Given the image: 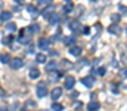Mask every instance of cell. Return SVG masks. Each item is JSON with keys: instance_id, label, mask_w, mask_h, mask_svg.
<instances>
[{"instance_id": "d6a6232c", "label": "cell", "mask_w": 127, "mask_h": 111, "mask_svg": "<svg viewBox=\"0 0 127 111\" xmlns=\"http://www.w3.org/2000/svg\"><path fill=\"white\" fill-rule=\"evenodd\" d=\"M71 96H72V98H77V96H78V92H75V90H74V92H72V95H71Z\"/></svg>"}, {"instance_id": "ac0fdd59", "label": "cell", "mask_w": 127, "mask_h": 111, "mask_svg": "<svg viewBox=\"0 0 127 111\" xmlns=\"http://www.w3.org/2000/svg\"><path fill=\"white\" fill-rule=\"evenodd\" d=\"M74 41H75V37L74 36H69V37H65V38H64V43H65V44H72Z\"/></svg>"}, {"instance_id": "7a4b0ae2", "label": "cell", "mask_w": 127, "mask_h": 111, "mask_svg": "<svg viewBox=\"0 0 127 111\" xmlns=\"http://www.w3.org/2000/svg\"><path fill=\"white\" fill-rule=\"evenodd\" d=\"M10 67H12V70H19V68H22L24 67V61L21 59V58H15V59H10Z\"/></svg>"}, {"instance_id": "f1b7e54d", "label": "cell", "mask_w": 127, "mask_h": 111, "mask_svg": "<svg viewBox=\"0 0 127 111\" xmlns=\"http://www.w3.org/2000/svg\"><path fill=\"white\" fill-rule=\"evenodd\" d=\"M12 40H13V37H12V36H7V37H4V38H3L1 41H3V44H9V43H10Z\"/></svg>"}, {"instance_id": "5bb4252c", "label": "cell", "mask_w": 127, "mask_h": 111, "mask_svg": "<svg viewBox=\"0 0 127 111\" xmlns=\"http://www.w3.org/2000/svg\"><path fill=\"white\" fill-rule=\"evenodd\" d=\"M69 28H71L72 31H78V30L81 28V25H80V22H78V21H74V22H71V24H69Z\"/></svg>"}, {"instance_id": "3957f363", "label": "cell", "mask_w": 127, "mask_h": 111, "mask_svg": "<svg viewBox=\"0 0 127 111\" xmlns=\"http://www.w3.org/2000/svg\"><path fill=\"white\" fill-rule=\"evenodd\" d=\"M83 84H84L86 87H93V84H95V77H92V75L84 77V78H83Z\"/></svg>"}, {"instance_id": "d4e9b609", "label": "cell", "mask_w": 127, "mask_h": 111, "mask_svg": "<svg viewBox=\"0 0 127 111\" xmlns=\"http://www.w3.org/2000/svg\"><path fill=\"white\" fill-rule=\"evenodd\" d=\"M86 64H87V59H81L80 62H77V64H75V68H77V70H81V67H83V65H86Z\"/></svg>"}, {"instance_id": "5b68a950", "label": "cell", "mask_w": 127, "mask_h": 111, "mask_svg": "<svg viewBox=\"0 0 127 111\" xmlns=\"http://www.w3.org/2000/svg\"><path fill=\"white\" fill-rule=\"evenodd\" d=\"M61 95H62V89H61V87H55V89L52 90V93H50V96H52L53 101H56L58 98H61Z\"/></svg>"}, {"instance_id": "4316f807", "label": "cell", "mask_w": 127, "mask_h": 111, "mask_svg": "<svg viewBox=\"0 0 127 111\" xmlns=\"http://www.w3.org/2000/svg\"><path fill=\"white\" fill-rule=\"evenodd\" d=\"M50 3H52V0H38V6L41 7V6H50Z\"/></svg>"}, {"instance_id": "ffe728a7", "label": "cell", "mask_w": 127, "mask_h": 111, "mask_svg": "<svg viewBox=\"0 0 127 111\" xmlns=\"http://www.w3.org/2000/svg\"><path fill=\"white\" fill-rule=\"evenodd\" d=\"M38 30H40V27H38V25H37V24H32L31 27H30V28H28V31H30V33H38Z\"/></svg>"}, {"instance_id": "d590c367", "label": "cell", "mask_w": 127, "mask_h": 111, "mask_svg": "<svg viewBox=\"0 0 127 111\" xmlns=\"http://www.w3.org/2000/svg\"><path fill=\"white\" fill-rule=\"evenodd\" d=\"M1 7H3V4H1V3H0V9H1Z\"/></svg>"}, {"instance_id": "8fae6325", "label": "cell", "mask_w": 127, "mask_h": 111, "mask_svg": "<svg viewBox=\"0 0 127 111\" xmlns=\"http://www.w3.org/2000/svg\"><path fill=\"white\" fill-rule=\"evenodd\" d=\"M52 13H53V7H52V6H47V7H46V9L41 12V15H43L44 18H49Z\"/></svg>"}, {"instance_id": "1f68e13d", "label": "cell", "mask_w": 127, "mask_h": 111, "mask_svg": "<svg viewBox=\"0 0 127 111\" xmlns=\"http://www.w3.org/2000/svg\"><path fill=\"white\" fill-rule=\"evenodd\" d=\"M120 10H121L123 13H126V6H124V4H120Z\"/></svg>"}, {"instance_id": "d6986e66", "label": "cell", "mask_w": 127, "mask_h": 111, "mask_svg": "<svg viewBox=\"0 0 127 111\" xmlns=\"http://www.w3.org/2000/svg\"><path fill=\"white\" fill-rule=\"evenodd\" d=\"M30 40H31V36H21L19 37V41H21L22 44H27Z\"/></svg>"}, {"instance_id": "8d00e7d4", "label": "cell", "mask_w": 127, "mask_h": 111, "mask_svg": "<svg viewBox=\"0 0 127 111\" xmlns=\"http://www.w3.org/2000/svg\"><path fill=\"white\" fill-rule=\"evenodd\" d=\"M65 1H69V0H65Z\"/></svg>"}, {"instance_id": "cb8c5ba5", "label": "cell", "mask_w": 127, "mask_h": 111, "mask_svg": "<svg viewBox=\"0 0 127 111\" xmlns=\"http://www.w3.org/2000/svg\"><path fill=\"white\" fill-rule=\"evenodd\" d=\"M37 62H40V64L46 62V55H43V53H38V55H37Z\"/></svg>"}, {"instance_id": "ba28073f", "label": "cell", "mask_w": 127, "mask_h": 111, "mask_svg": "<svg viewBox=\"0 0 127 111\" xmlns=\"http://www.w3.org/2000/svg\"><path fill=\"white\" fill-rule=\"evenodd\" d=\"M47 19H49V22H50V24L53 25V24H56V22H58V21L61 19V16H59V13H55V12H53V13H52V15H50V16H49Z\"/></svg>"}, {"instance_id": "e575fe53", "label": "cell", "mask_w": 127, "mask_h": 111, "mask_svg": "<svg viewBox=\"0 0 127 111\" xmlns=\"http://www.w3.org/2000/svg\"><path fill=\"white\" fill-rule=\"evenodd\" d=\"M0 111H6V108H0Z\"/></svg>"}, {"instance_id": "2e32d148", "label": "cell", "mask_w": 127, "mask_h": 111, "mask_svg": "<svg viewBox=\"0 0 127 111\" xmlns=\"http://www.w3.org/2000/svg\"><path fill=\"white\" fill-rule=\"evenodd\" d=\"M30 77H31V78H38V77H40V71H38V68H31V71H30Z\"/></svg>"}, {"instance_id": "f546056e", "label": "cell", "mask_w": 127, "mask_h": 111, "mask_svg": "<svg viewBox=\"0 0 127 111\" xmlns=\"http://www.w3.org/2000/svg\"><path fill=\"white\" fill-rule=\"evenodd\" d=\"M105 73H106V68H105V67H100V68H99V71H97L99 75H105Z\"/></svg>"}, {"instance_id": "277c9868", "label": "cell", "mask_w": 127, "mask_h": 111, "mask_svg": "<svg viewBox=\"0 0 127 111\" xmlns=\"http://www.w3.org/2000/svg\"><path fill=\"white\" fill-rule=\"evenodd\" d=\"M49 44H50V41H49V38H46V37H41V38L38 40V47H40V49H47Z\"/></svg>"}, {"instance_id": "e0dca14e", "label": "cell", "mask_w": 127, "mask_h": 111, "mask_svg": "<svg viewBox=\"0 0 127 111\" xmlns=\"http://www.w3.org/2000/svg\"><path fill=\"white\" fill-rule=\"evenodd\" d=\"M72 9H74V6H72L71 3H68V4H65V6L62 7V12H64V13H69Z\"/></svg>"}, {"instance_id": "6da1fadb", "label": "cell", "mask_w": 127, "mask_h": 111, "mask_svg": "<svg viewBox=\"0 0 127 111\" xmlns=\"http://www.w3.org/2000/svg\"><path fill=\"white\" fill-rule=\"evenodd\" d=\"M47 95V89H46V83L44 81H40L38 86H37V96L38 98H44Z\"/></svg>"}, {"instance_id": "83f0119b", "label": "cell", "mask_w": 127, "mask_h": 111, "mask_svg": "<svg viewBox=\"0 0 127 111\" xmlns=\"http://www.w3.org/2000/svg\"><path fill=\"white\" fill-rule=\"evenodd\" d=\"M27 10H28L30 13H32V15H35V13H37V10H35V7H34L32 4H27Z\"/></svg>"}, {"instance_id": "44dd1931", "label": "cell", "mask_w": 127, "mask_h": 111, "mask_svg": "<svg viewBox=\"0 0 127 111\" xmlns=\"http://www.w3.org/2000/svg\"><path fill=\"white\" fill-rule=\"evenodd\" d=\"M52 110H53V111H62L64 107H62V104H58V102H55V104L52 105Z\"/></svg>"}, {"instance_id": "7c38bea8", "label": "cell", "mask_w": 127, "mask_h": 111, "mask_svg": "<svg viewBox=\"0 0 127 111\" xmlns=\"http://www.w3.org/2000/svg\"><path fill=\"white\" fill-rule=\"evenodd\" d=\"M10 18H12V13L10 12H1L0 13V19L1 21H10Z\"/></svg>"}, {"instance_id": "9c48e42d", "label": "cell", "mask_w": 127, "mask_h": 111, "mask_svg": "<svg viewBox=\"0 0 127 111\" xmlns=\"http://www.w3.org/2000/svg\"><path fill=\"white\" fill-rule=\"evenodd\" d=\"M109 33H112V34H120L121 33V28H120V25H117V24H112V25H109Z\"/></svg>"}, {"instance_id": "30bf717a", "label": "cell", "mask_w": 127, "mask_h": 111, "mask_svg": "<svg viewBox=\"0 0 127 111\" xmlns=\"http://www.w3.org/2000/svg\"><path fill=\"white\" fill-rule=\"evenodd\" d=\"M59 77H62V73H55V70L49 73V78H50V81H58Z\"/></svg>"}, {"instance_id": "4dcf8cb0", "label": "cell", "mask_w": 127, "mask_h": 111, "mask_svg": "<svg viewBox=\"0 0 127 111\" xmlns=\"http://www.w3.org/2000/svg\"><path fill=\"white\" fill-rule=\"evenodd\" d=\"M83 34H84V36H89V34H90V28H89V27H84V28H83Z\"/></svg>"}, {"instance_id": "7402d4cb", "label": "cell", "mask_w": 127, "mask_h": 111, "mask_svg": "<svg viewBox=\"0 0 127 111\" xmlns=\"http://www.w3.org/2000/svg\"><path fill=\"white\" fill-rule=\"evenodd\" d=\"M111 19L114 21V24H117V22L121 19V15H118V13H112V15H111Z\"/></svg>"}, {"instance_id": "603a6c76", "label": "cell", "mask_w": 127, "mask_h": 111, "mask_svg": "<svg viewBox=\"0 0 127 111\" xmlns=\"http://www.w3.org/2000/svg\"><path fill=\"white\" fill-rule=\"evenodd\" d=\"M6 30H7V31H16V25H15L13 22H9V24L6 25Z\"/></svg>"}, {"instance_id": "4fadbf2b", "label": "cell", "mask_w": 127, "mask_h": 111, "mask_svg": "<svg viewBox=\"0 0 127 111\" xmlns=\"http://www.w3.org/2000/svg\"><path fill=\"white\" fill-rule=\"evenodd\" d=\"M10 59H12V58H10V55H9V53H4V55H1V56H0V62H1V64H9V62H10Z\"/></svg>"}, {"instance_id": "8992f818", "label": "cell", "mask_w": 127, "mask_h": 111, "mask_svg": "<svg viewBox=\"0 0 127 111\" xmlns=\"http://www.w3.org/2000/svg\"><path fill=\"white\" fill-rule=\"evenodd\" d=\"M74 84H75V78L74 77H66V80H65V89H72Z\"/></svg>"}, {"instance_id": "52a82bcc", "label": "cell", "mask_w": 127, "mask_h": 111, "mask_svg": "<svg viewBox=\"0 0 127 111\" xmlns=\"http://www.w3.org/2000/svg\"><path fill=\"white\" fill-rule=\"evenodd\" d=\"M69 53L74 55V56H80V55H81V47H78V46H71V47H69Z\"/></svg>"}, {"instance_id": "484cf974", "label": "cell", "mask_w": 127, "mask_h": 111, "mask_svg": "<svg viewBox=\"0 0 127 111\" xmlns=\"http://www.w3.org/2000/svg\"><path fill=\"white\" fill-rule=\"evenodd\" d=\"M55 67H56V62H55V61H52V62H49V64H47V73H50V71H53V70H55Z\"/></svg>"}, {"instance_id": "9a60e30c", "label": "cell", "mask_w": 127, "mask_h": 111, "mask_svg": "<svg viewBox=\"0 0 127 111\" xmlns=\"http://www.w3.org/2000/svg\"><path fill=\"white\" fill-rule=\"evenodd\" d=\"M87 110L89 111H96V110H99V102H90L89 105H87Z\"/></svg>"}, {"instance_id": "836d02e7", "label": "cell", "mask_w": 127, "mask_h": 111, "mask_svg": "<svg viewBox=\"0 0 127 111\" xmlns=\"http://www.w3.org/2000/svg\"><path fill=\"white\" fill-rule=\"evenodd\" d=\"M15 1H16V3H19V4H22V3H24L25 0H15Z\"/></svg>"}]
</instances>
